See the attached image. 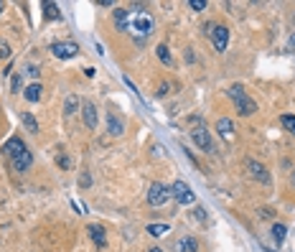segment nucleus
Listing matches in <instances>:
<instances>
[{
  "label": "nucleus",
  "mask_w": 295,
  "mask_h": 252,
  "mask_svg": "<svg viewBox=\"0 0 295 252\" xmlns=\"http://www.w3.org/2000/svg\"><path fill=\"white\" fill-rule=\"evenodd\" d=\"M148 252H163V249H158V247H153V249H148Z\"/></svg>",
  "instance_id": "nucleus-31"
},
{
  "label": "nucleus",
  "mask_w": 295,
  "mask_h": 252,
  "mask_svg": "<svg viewBox=\"0 0 295 252\" xmlns=\"http://www.w3.org/2000/svg\"><path fill=\"white\" fill-rule=\"evenodd\" d=\"M191 138H193V143H196L201 150H212V148H214L212 138H209V130H204V128H196V130L191 133Z\"/></svg>",
  "instance_id": "nucleus-7"
},
{
  "label": "nucleus",
  "mask_w": 295,
  "mask_h": 252,
  "mask_svg": "<svg viewBox=\"0 0 295 252\" xmlns=\"http://www.w3.org/2000/svg\"><path fill=\"white\" fill-rule=\"evenodd\" d=\"M6 11V3H0V13H3Z\"/></svg>",
  "instance_id": "nucleus-32"
},
{
  "label": "nucleus",
  "mask_w": 295,
  "mask_h": 252,
  "mask_svg": "<svg viewBox=\"0 0 295 252\" xmlns=\"http://www.w3.org/2000/svg\"><path fill=\"white\" fill-rule=\"evenodd\" d=\"M51 54L56 59H74L79 54V46L74 41H56V44H51Z\"/></svg>",
  "instance_id": "nucleus-6"
},
{
  "label": "nucleus",
  "mask_w": 295,
  "mask_h": 252,
  "mask_svg": "<svg viewBox=\"0 0 295 252\" xmlns=\"http://www.w3.org/2000/svg\"><path fill=\"white\" fill-rule=\"evenodd\" d=\"M287 51H295V33H292L290 41H287Z\"/></svg>",
  "instance_id": "nucleus-29"
},
{
  "label": "nucleus",
  "mask_w": 295,
  "mask_h": 252,
  "mask_svg": "<svg viewBox=\"0 0 295 252\" xmlns=\"http://www.w3.org/2000/svg\"><path fill=\"white\" fill-rule=\"evenodd\" d=\"M76 107H79V100H76L74 95H71V97H66V105H64V112H66V115H74V112H76Z\"/></svg>",
  "instance_id": "nucleus-22"
},
{
  "label": "nucleus",
  "mask_w": 295,
  "mask_h": 252,
  "mask_svg": "<svg viewBox=\"0 0 295 252\" xmlns=\"http://www.w3.org/2000/svg\"><path fill=\"white\" fill-rule=\"evenodd\" d=\"M247 168H249V174L255 176L260 184H270V174L265 171V165H260L257 160H247Z\"/></svg>",
  "instance_id": "nucleus-10"
},
{
  "label": "nucleus",
  "mask_w": 295,
  "mask_h": 252,
  "mask_svg": "<svg viewBox=\"0 0 295 252\" xmlns=\"http://www.w3.org/2000/svg\"><path fill=\"white\" fill-rule=\"evenodd\" d=\"M168 196H171V189H168L165 184H150L148 186V204L150 206H163L168 201Z\"/></svg>",
  "instance_id": "nucleus-3"
},
{
  "label": "nucleus",
  "mask_w": 295,
  "mask_h": 252,
  "mask_svg": "<svg viewBox=\"0 0 295 252\" xmlns=\"http://www.w3.org/2000/svg\"><path fill=\"white\" fill-rule=\"evenodd\" d=\"M280 122H282V128H285L287 133H292V135H295V115H282V117H280Z\"/></svg>",
  "instance_id": "nucleus-20"
},
{
  "label": "nucleus",
  "mask_w": 295,
  "mask_h": 252,
  "mask_svg": "<svg viewBox=\"0 0 295 252\" xmlns=\"http://www.w3.org/2000/svg\"><path fill=\"white\" fill-rule=\"evenodd\" d=\"M199 249V242L193 239V237H183V239H178V247H176V252H196Z\"/></svg>",
  "instance_id": "nucleus-14"
},
{
  "label": "nucleus",
  "mask_w": 295,
  "mask_h": 252,
  "mask_svg": "<svg viewBox=\"0 0 295 252\" xmlns=\"http://www.w3.org/2000/svg\"><path fill=\"white\" fill-rule=\"evenodd\" d=\"M206 33L212 36L217 51H224L227 49V44H229V28L227 26H206Z\"/></svg>",
  "instance_id": "nucleus-4"
},
{
  "label": "nucleus",
  "mask_w": 295,
  "mask_h": 252,
  "mask_svg": "<svg viewBox=\"0 0 295 252\" xmlns=\"http://www.w3.org/2000/svg\"><path fill=\"white\" fill-rule=\"evenodd\" d=\"M168 232H171V227H168V224H148V234L150 237H165Z\"/></svg>",
  "instance_id": "nucleus-18"
},
{
  "label": "nucleus",
  "mask_w": 295,
  "mask_h": 252,
  "mask_svg": "<svg viewBox=\"0 0 295 252\" xmlns=\"http://www.w3.org/2000/svg\"><path fill=\"white\" fill-rule=\"evenodd\" d=\"M285 234H287L285 224H275V227H272V237H275L277 242H285Z\"/></svg>",
  "instance_id": "nucleus-23"
},
{
  "label": "nucleus",
  "mask_w": 295,
  "mask_h": 252,
  "mask_svg": "<svg viewBox=\"0 0 295 252\" xmlns=\"http://www.w3.org/2000/svg\"><path fill=\"white\" fill-rule=\"evenodd\" d=\"M171 196H173L178 204H193V199H196L193 189H191L186 181H176V184L171 186Z\"/></svg>",
  "instance_id": "nucleus-5"
},
{
  "label": "nucleus",
  "mask_w": 295,
  "mask_h": 252,
  "mask_svg": "<svg viewBox=\"0 0 295 252\" xmlns=\"http://www.w3.org/2000/svg\"><path fill=\"white\" fill-rule=\"evenodd\" d=\"M217 133H219L222 138H229V135L234 133V122H232V120H227V117H222V120L217 122Z\"/></svg>",
  "instance_id": "nucleus-15"
},
{
  "label": "nucleus",
  "mask_w": 295,
  "mask_h": 252,
  "mask_svg": "<svg viewBox=\"0 0 295 252\" xmlns=\"http://www.w3.org/2000/svg\"><path fill=\"white\" fill-rule=\"evenodd\" d=\"M28 74H31V76H33V79H36V76H38V74H41V71H38V66H28Z\"/></svg>",
  "instance_id": "nucleus-30"
},
{
  "label": "nucleus",
  "mask_w": 295,
  "mask_h": 252,
  "mask_svg": "<svg viewBox=\"0 0 295 252\" xmlns=\"http://www.w3.org/2000/svg\"><path fill=\"white\" fill-rule=\"evenodd\" d=\"M44 18H46V21H59V18H61L59 6H56V3H44Z\"/></svg>",
  "instance_id": "nucleus-16"
},
{
  "label": "nucleus",
  "mask_w": 295,
  "mask_h": 252,
  "mask_svg": "<svg viewBox=\"0 0 295 252\" xmlns=\"http://www.w3.org/2000/svg\"><path fill=\"white\" fill-rule=\"evenodd\" d=\"M209 3H206V0H188V8L191 11H204Z\"/></svg>",
  "instance_id": "nucleus-24"
},
{
  "label": "nucleus",
  "mask_w": 295,
  "mask_h": 252,
  "mask_svg": "<svg viewBox=\"0 0 295 252\" xmlns=\"http://www.w3.org/2000/svg\"><path fill=\"white\" fill-rule=\"evenodd\" d=\"M13 92H21V74L13 76Z\"/></svg>",
  "instance_id": "nucleus-27"
},
{
  "label": "nucleus",
  "mask_w": 295,
  "mask_h": 252,
  "mask_svg": "<svg viewBox=\"0 0 295 252\" xmlns=\"http://www.w3.org/2000/svg\"><path fill=\"white\" fill-rule=\"evenodd\" d=\"M115 21H117V31H125L135 36L138 41L148 38L155 28V21L148 11H128V8H115Z\"/></svg>",
  "instance_id": "nucleus-1"
},
{
  "label": "nucleus",
  "mask_w": 295,
  "mask_h": 252,
  "mask_svg": "<svg viewBox=\"0 0 295 252\" xmlns=\"http://www.w3.org/2000/svg\"><path fill=\"white\" fill-rule=\"evenodd\" d=\"M158 59H160L163 64H171V61H173V59H171V51H168V46H165V44H160V46H158Z\"/></svg>",
  "instance_id": "nucleus-21"
},
{
  "label": "nucleus",
  "mask_w": 295,
  "mask_h": 252,
  "mask_svg": "<svg viewBox=\"0 0 295 252\" xmlns=\"http://www.w3.org/2000/svg\"><path fill=\"white\" fill-rule=\"evenodd\" d=\"M41 92H44V90H41V84H31V87H26V100L28 102H38L41 100Z\"/></svg>",
  "instance_id": "nucleus-17"
},
{
  "label": "nucleus",
  "mask_w": 295,
  "mask_h": 252,
  "mask_svg": "<svg viewBox=\"0 0 295 252\" xmlns=\"http://www.w3.org/2000/svg\"><path fill=\"white\" fill-rule=\"evenodd\" d=\"M89 184H92V179H89V174H87V176H81V179H79V186H81V189H87Z\"/></svg>",
  "instance_id": "nucleus-26"
},
{
  "label": "nucleus",
  "mask_w": 295,
  "mask_h": 252,
  "mask_svg": "<svg viewBox=\"0 0 295 252\" xmlns=\"http://www.w3.org/2000/svg\"><path fill=\"white\" fill-rule=\"evenodd\" d=\"M31 163H33V153H31V150H23V153H18V155L13 158V171L26 174V168H31Z\"/></svg>",
  "instance_id": "nucleus-8"
},
{
  "label": "nucleus",
  "mask_w": 295,
  "mask_h": 252,
  "mask_svg": "<svg viewBox=\"0 0 295 252\" xmlns=\"http://www.w3.org/2000/svg\"><path fill=\"white\" fill-rule=\"evenodd\" d=\"M81 117H84V125H87L89 130H94V128H97V107H94L92 102H84V107H81Z\"/></svg>",
  "instance_id": "nucleus-9"
},
{
  "label": "nucleus",
  "mask_w": 295,
  "mask_h": 252,
  "mask_svg": "<svg viewBox=\"0 0 295 252\" xmlns=\"http://www.w3.org/2000/svg\"><path fill=\"white\" fill-rule=\"evenodd\" d=\"M107 133L115 135V138L125 133V125H122V120H120L115 112H107Z\"/></svg>",
  "instance_id": "nucleus-11"
},
{
  "label": "nucleus",
  "mask_w": 295,
  "mask_h": 252,
  "mask_svg": "<svg viewBox=\"0 0 295 252\" xmlns=\"http://www.w3.org/2000/svg\"><path fill=\"white\" fill-rule=\"evenodd\" d=\"M8 56H11V46L6 41H0V59H8Z\"/></svg>",
  "instance_id": "nucleus-25"
},
{
  "label": "nucleus",
  "mask_w": 295,
  "mask_h": 252,
  "mask_svg": "<svg viewBox=\"0 0 295 252\" xmlns=\"http://www.w3.org/2000/svg\"><path fill=\"white\" fill-rule=\"evenodd\" d=\"M87 232H89V237L94 239V244H97V247H105V244H107L105 229H102L100 224H89V227H87Z\"/></svg>",
  "instance_id": "nucleus-13"
},
{
  "label": "nucleus",
  "mask_w": 295,
  "mask_h": 252,
  "mask_svg": "<svg viewBox=\"0 0 295 252\" xmlns=\"http://www.w3.org/2000/svg\"><path fill=\"white\" fill-rule=\"evenodd\" d=\"M196 219H199V222L206 219V212H204V209H196Z\"/></svg>",
  "instance_id": "nucleus-28"
},
{
  "label": "nucleus",
  "mask_w": 295,
  "mask_h": 252,
  "mask_svg": "<svg viewBox=\"0 0 295 252\" xmlns=\"http://www.w3.org/2000/svg\"><path fill=\"white\" fill-rule=\"evenodd\" d=\"M21 120H23V125H26V130H28V133H38V122H36V117H33L31 112H23V117H21Z\"/></svg>",
  "instance_id": "nucleus-19"
},
{
  "label": "nucleus",
  "mask_w": 295,
  "mask_h": 252,
  "mask_svg": "<svg viewBox=\"0 0 295 252\" xmlns=\"http://www.w3.org/2000/svg\"><path fill=\"white\" fill-rule=\"evenodd\" d=\"M23 150H28V148H26V143H23L21 138H11V140L3 145V153H8L11 158H16V155L23 153Z\"/></svg>",
  "instance_id": "nucleus-12"
},
{
  "label": "nucleus",
  "mask_w": 295,
  "mask_h": 252,
  "mask_svg": "<svg viewBox=\"0 0 295 252\" xmlns=\"http://www.w3.org/2000/svg\"><path fill=\"white\" fill-rule=\"evenodd\" d=\"M229 97L234 100L237 112H239L242 117H247V115H255V112H257V102H255V100H249V97L244 95L242 84H232V87H229Z\"/></svg>",
  "instance_id": "nucleus-2"
}]
</instances>
